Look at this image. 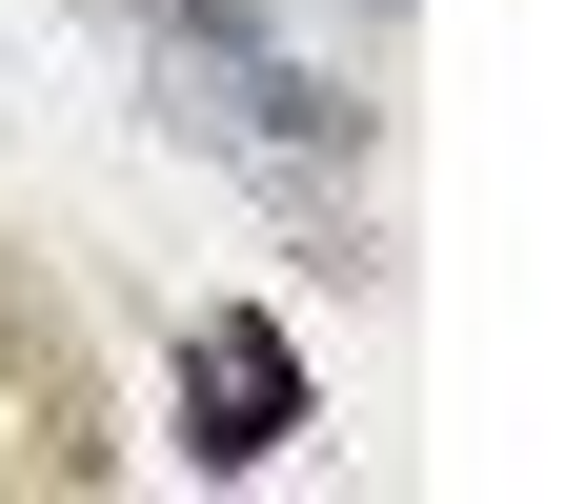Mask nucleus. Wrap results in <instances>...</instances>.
<instances>
[{"instance_id":"f257e3e1","label":"nucleus","mask_w":565,"mask_h":504,"mask_svg":"<svg viewBox=\"0 0 565 504\" xmlns=\"http://www.w3.org/2000/svg\"><path fill=\"white\" fill-rule=\"evenodd\" d=\"M121 21L162 41V61H202V121H223V141H263L282 182H323V162H343V101H323L303 61L243 21V0H121Z\"/></svg>"},{"instance_id":"f03ea898","label":"nucleus","mask_w":565,"mask_h":504,"mask_svg":"<svg viewBox=\"0 0 565 504\" xmlns=\"http://www.w3.org/2000/svg\"><path fill=\"white\" fill-rule=\"evenodd\" d=\"M182 364H202V464H263V444H282V423H303V364H282V343H263L243 303H223V323H202V343H182Z\"/></svg>"}]
</instances>
